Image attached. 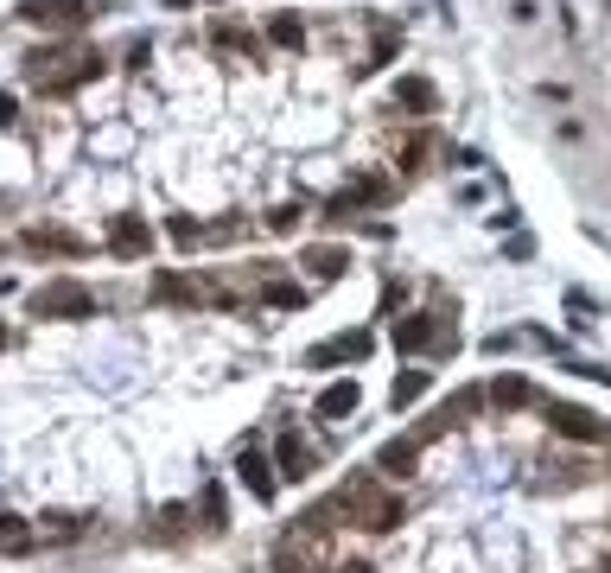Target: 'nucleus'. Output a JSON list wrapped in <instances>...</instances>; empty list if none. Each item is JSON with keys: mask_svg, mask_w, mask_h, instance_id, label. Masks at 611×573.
Here are the masks:
<instances>
[{"mask_svg": "<svg viewBox=\"0 0 611 573\" xmlns=\"http://www.w3.org/2000/svg\"><path fill=\"white\" fill-rule=\"evenodd\" d=\"M32 312H39V319H90V312H96V293L77 287V281H51L39 300H32Z\"/></svg>", "mask_w": 611, "mask_h": 573, "instance_id": "1", "label": "nucleus"}, {"mask_svg": "<svg viewBox=\"0 0 611 573\" xmlns=\"http://www.w3.org/2000/svg\"><path fill=\"white\" fill-rule=\"evenodd\" d=\"M109 255H121V262H141V255H153V223L141 211H121L109 223Z\"/></svg>", "mask_w": 611, "mask_h": 573, "instance_id": "2", "label": "nucleus"}, {"mask_svg": "<svg viewBox=\"0 0 611 573\" xmlns=\"http://www.w3.org/2000/svg\"><path fill=\"white\" fill-rule=\"evenodd\" d=\"M548 427L567 433V440H605V421H599V414H586V408H573V402H554Z\"/></svg>", "mask_w": 611, "mask_h": 573, "instance_id": "3", "label": "nucleus"}, {"mask_svg": "<svg viewBox=\"0 0 611 573\" xmlns=\"http://www.w3.org/2000/svg\"><path fill=\"white\" fill-rule=\"evenodd\" d=\"M363 351H370V338H363V332H344V338L319 344V351H312L306 363H319V370H331V363H351V357H363Z\"/></svg>", "mask_w": 611, "mask_h": 573, "instance_id": "4", "label": "nucleus"}, {"mask_svg": "<svg viewBox=\"0 0 611 573\" xmlns=\"http://www.w3.org/2000/svg\"><path fill=\"white\" fill-rule=\"evenodd\" d=\"M153 300H172V306H198L204 287L185 281V274H153Z\"/></svg>", "mask_w": 611, "mask_h": 573, "instance_id": "5", "label": "nucleus"}, {"mask_svg": "<svg viewBox=\"0 0 611 573\" xmlns=\"http://www.w3.org/2000/svg\"><path fill=\"white\" fill-rule=\"evenodd\" d=\"M312 465H319V453H312L300 433H287V440H281V478H306Z\"/></svg>", "mask_w": 611, "mask_h": 573, "instance_id": "6", "label": "nucleus"}, {"mask_svg": "<svg viewBox=\"0 0 611 573\" xmlns=\"http://www.w3.org/2000/svg\"><path fill=\"white\" fill-rule=\"evenodd\" d=\"M300 268L312 274V281H338V274H344V249H306Z\"/></svg>", "mask_w": 611, "mask_h": 573, "instance_id": "7", "label": "nucleus"}, {"mask_svg": "<svg viewBox=\"0 0 611 573\" xmlns=\"http://www.w3.org/2000/svg\"><path fill=\"white\" fill-rule=\"evenodd\" d=\"M236 478L249 484L255 497H268V491H274V472H268V459H261V453H242V459H236Z\"/></svg>", "mask_w": 611, "mask_h": 573, "instance_id": "8", "label": "nucleus"}, {"mask_svg": "<svg viewBox=\"0 0 611 573\" xmlns=\"http://www.w3.org/2000/svg\"><path fill=\"white\" fill-rule=\"evenodd\" d=\"M351 408H357V382H331V389L319 395V414H325V421H344Z\"/></svg>", "mask_w": 611, "mask_h": 573, "instance_id": "9", "label": "nucleus"}, {"mask_svg": "<svg viewBox=\"0 0 611 573\" xmlns=\"http://www.w3.org/2000/svg\"><path fill=\"white\" fill-rule=\"evenodd\" d=\"M268 39H274V45H306L300 13H274V20H268Z\"/></svg>", "mask_w": 611, "mask_h": 573, "instance_id": "10", "label": "nucleus"}, {"mask_svg": "<svg viewBox=\"0 0 611 573\" xmlns=\"http://www.w3.org/2000/svg\"><path fill=\"white\" fill-rule=\"evenodd\" d=\"M427 338H433V312H421V319H401V332H395L401 351H421Z\"/></svg>", "mask_w": 611, "mask_h": 573, "instance_id": "11", "label": "nucleus"}, {"mask_svg": "<svg viewBox=\"0 0 611 573\" xmlns=\"http://www.w3.org/2000/svg\"><path fill=\"white\" fill-rule=\"evenodd\" d=\"M26 249H58V255H77V236H71V230H26Z\"/></svg>", "mask_w": 611, "mask_h": 573, "instance_id": "12", "label": "nucleus"}, {"mask_svg": "<svg viewBox=\"0 0 611 573\" xmlns=\"http://www.w3.org/2000/svg\"><path fill=\"white\" fill-rule=\"evenodd\" d=\"M529 395H535L529 376H497V382H491V402H503V408H510V402H529Z\"/></svg>", "mask_w": 611, "mask_h": 573, "instance_id": "13", "label": "nucleus"}, {"mask_svg": "<svg viewBox=\"0 0 611 573\" xmlns=\"http://www.w3.org/2000/svg\"><path fill=\"white\" fill-rule=\"evenodd\" d=\"M0 548H7V554H20V548H32V529L20 523V516H0Z\"/></svg>", "mask_w": 611, "mask_h": 573, "instance_id": "14", "label": "nucleus"}, {"mask_svg": "<svg viewBox=\"0 0 611 573\" xmlns=\"http://www.w3.org/2000/svg\"><path fill=\"white\" fill-rule=\"evenodd\" d=\"M268 306H281V312H293V306H306V293L293 287V281H268V293H261Z\"/></svg>", "mask_w": 611, "mask_h": 573, "instance_id": "15", "label": "nucleus"}, {"mask_svg": "<svg viewBox=\"0 0 611 573\" xmlns=\"http://www.w3.org/2000/svg\"><path fill=\"white\" fill-rule=\"evenodd\" d=\"M421 395H427V376H421V370H401V376H395V402H401V408L421 402Z\"/></svg>", "mask_w": 611, "mask_h": 573, "instance_id": "16", "label": "nucleus"}, {"mask_svg": "<svg viewBox=\"0 0 611 573\" xmlns=\"http://www.w3.org/2000/svg\"><path fill=\"white\" fill-rule=\"evenodd\" d=\"M408 109H433V83H421V77H401V90H395Z\"/></svg>", "mask_w": 611, "mask_h": 573, "instance_id": "17", "label": "nucleus"}, {"mask_svg": "<svg viewBox=\"0 0 611 573\" xmlns=\"http://www.w3.org/2000/svg\"><path fill=\"white\" fill-rule=\"evenodd\" d=\"M147 529H160V535H185V510H179V503H172V510H160V516H153Z\"/></svg>", "mask_w": 611, "mask_h": 573, "instance_id": "18", "label": "nucleus"}, {"mask_svg": "<svg viewBox=\"0 0 611 573\" xmlns=\"http://www.w3.org/2000/svg\"><path fill=\"white\" fill-rule=\"evenodd\" d=\"M338 573H376V567H370V561H344Z\"/></svg>", "mask_w": 611, "mask_h": 573, "instance_id": "19", "label": "nucleus"}]
</instances>
